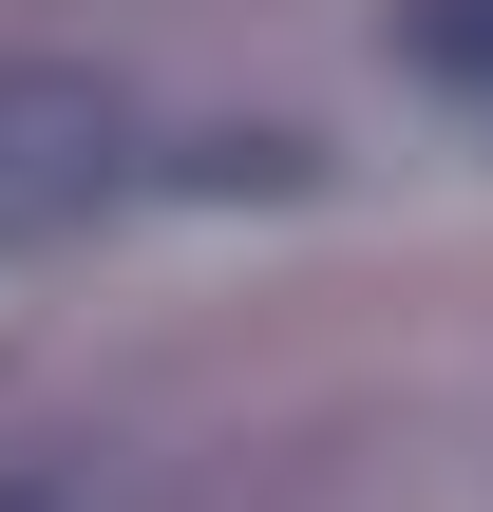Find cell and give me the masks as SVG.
Segmentation results:
<instances>
[{"mask_svg": "<svg viewBox=\"0 0 493 512\" xmlns=\"http://www.w3.org/2000/svg\"><path fill=\"white\" fill-rule=\"evenodd\" d=\"M133 171H152V133H133V95L95 57H0V247L95 228Z\"/></svg>", "mask_w": 493, "mask_h": 512, "instance_id": "6da1fadb", "label": "cell"}, {"mask_svg": "<svg viewBox=\"0 0 493 512\" xmlns=\"http://www.w3.org/2000/svg\"><path fill=\"white\" fill-rule=\"evenodd\" d=\"M399 57L437 95H493V0H399Z\"/></svg>", "mask_w": 493, "mask_h": 512, "instance_id": "7a4b0ae2", "label": "cell"}, {"mask_svg": "<svg viewBox=\"0 0 493 512\" xmlns=\"http://www.w3.org/2000/svg\"><path fill=\"white\" fill-rule=\"evenodd\" d=\"M0 512H76V494H57V475H0Z\"/></svg>", "mask_w": 493, "mask_h": 512, "instance_id": "3957f363", "label": "cell"}]
</instances>
